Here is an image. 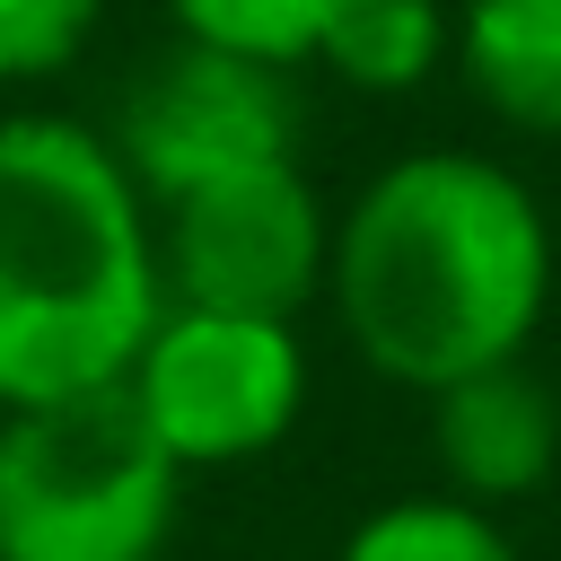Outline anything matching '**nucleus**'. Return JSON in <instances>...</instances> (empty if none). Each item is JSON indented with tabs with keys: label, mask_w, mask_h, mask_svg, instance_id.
Listing matches in <instances>:
<instances>
[{
	"label": "nucleus",
	"mask_w": 561,
	"mask_h": 561,
	"mask_svg": "<svg viewBox=\"0 0 561 561\" xmlns=\"http://www.w3.org/2000/svg\"><path fill=\"white\" fill-rule=\"evenodd\" d=\"M324 298L377 377L438 394L526 359L552 307V219L517 167L482 149H412L333 219Z\"/></svg>",
	"instance_id": "f257e3e1"
},
{
	"label": "nucleus",
	"mask_w": 561,
	"mask_h": 561,
	"mask_svg": "<svg viewBox=\"0 0 561 561\" xmlns=\"http://www.w3.org/2000/svg\"><path fill=\"white\" fill-rule=\"evenodd\" d=\"M123 149L70 114H0V412L123 386L167 316Z\"/></svg>",
	"instance_id": "f03ea898"
},
{
	"label": "nucleus",
	"mask_w": 561,
	"mask_h": 561,
	"mask_svg": "<svg viewBox=\"0 0 561 561\" xmlns=\"http://www.w3.org/2000/svg\"><path fill=\"white\" fill-rule=\"evenodd\" d=\"M175 500L184 465L123 386L0 421V561H158Z\"/></svg>",
	"instance_id": "7ed1b4c3"
},
{
	"label": "nucleus",
	"mask_w": 561,
	"mask_h": 561,
	"mask_svg": "<svg viewBox=\"0 0 561 561\" xmlns=\"http://www.w3.org/2000/svg\"><path fill=\"white\" fill-rule=\"evenodd\" d=\"M149 438L193 465H245L272 456L298 430L307 403V351L289 316H237V307H167L123 377Z\"/></svg>",
	"instance_id": "20e7f679"
},
{
	"label": "nucleus",
	"mask_w": 561,
	"mask_h": 561,
	"mask_svg": "<svg viewBox=\"0 0 561 561\" xmlns=\"http://www.w3.org/2000/svg\"><path fill=\"white\" fill-rule=\"evenodd\" d=\"M324 263H333V210L298 158H254L158 202L167 307L298 316L307 298H324Z\"/></svg>",
	"instance_id": "39448f33"
},
{
	"label": "nucleus",
	"mask_w": 561,
	"mask_h": 561,
	"mask_svg": "<svg viewBox=\"0 0 561 561\" xmlns=\"http://www.w3.org/2000/svg\"><path fill=\"white\" fill-rule=\"evenodd\" d=\"M289 131H298L289 70L175 35V53H158L140 70V88L123 96V123L105 140L123 149L131 184L149 202H167V193H184L202 175H228V167H254V158H289Z\"/></svg>",
	"instance_id": "423d86ee"
},
{
	"label": "nucleus",
	"mask_w": 561,
	"mask_h": 561,
	"mask_svg": "<svg viewBox=\"0 0 561 561\" xmlns=\"http://www.w3.org/2000/svg\"><path fill=\"white\" fill-rule=\"evenodd\" d=\"M430 447H438V473L456 500L508 508V500H535L552 482L561 403L526 359H500V368H473V377L430 394Z\"/></svg>",
	"instance_id": "0eeeda50"
},
{
	"label": "nucleus",
	"mask_w": 561,
	"mask_h": 561,
	"mask_svg": "<svg viewBox=\"0 0 561 561\" xmlns=\"http://www.w3.org/2000/svg\"><path fill=\"white\" fill-rule=\"evenodd\" d=\"M447 61L491 123L561 140V0H465Z\"/></svg>",
	"instance_id": "6e6552de"
},
{
	"label": "nucleus",
	"mask_w": 561,
	"mask_h": 561,
	"mask_svg": "<svg viewBox=\"0 0 561 561\" xmlns=\"http://www.w3.org/2000/svg\"><path fill=\"white\" fill-rule=\"evenodd\" d=\"M447 44H456V18L438 0H342L316 44V70H333L359 96H403L447 61Z\"/></svg>",
	"instance_id": "1a4fd4ad"
},
{
	"label": "nucleus",
	"mask_w": 561,
	"mask_h": 561,
	"mask_svg": "<svg viewBox=\"0 0 561 561\" xmlns=\"http://www.w3.org/2000/svg\"><path fill=\"white\" fill-rule=\"evenodd\" d=\"M333 561H517V543L500 508H473L456 491H412V500L368 508Z\"/></svg>",
	"instance_id": "9d476101"
},
{
	"label": "nucleus",
	"mask_w": 561,
	"mask_h": 561,
	"mask_svg": "<svg viewBox=\"0 0 561 561\" xmlns=\"http://www.w3.org/2000/svg\"><path fill=\"white\" fill-rule=\"evenodd\" d=\"M333 9L342 0H167L184 44H219V53H245V61H272V70L316 61Z\"/></svg>",
	"instance_id": "9b49d317"
},
{
	"label": "nucleus",
	"mask_w": 561,
	"mask_h": 561,
	"mask_svg": "<svg viewBox=\"0 0 561 561\" xmlns=\"http://www.w3.org/2000/svg\"><path fill=\"white\" fill-rule=\"evenodd\" d=\"M96 18H105V0H0V88L61 79L88 53Z\"/></svg>",
	"instance_id": "f8f14e48"
}]
</instances>
